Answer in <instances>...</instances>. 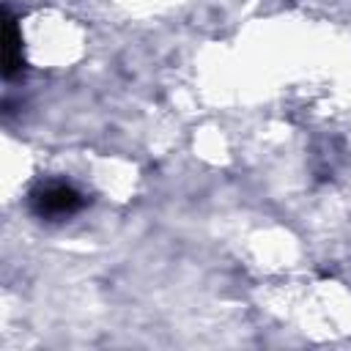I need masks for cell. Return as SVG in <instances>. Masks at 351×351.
Returning a JSON list of instances; mask_svg holds the SVG:
<instances>
[{
	"label": "cell",
	"mask_w": 351,
	"mask_h": 351,
	"mask_svg": "<svg viewBox=\"0 0 351 351\" xmlns=\"http://www.w3.org/2000/svg\"><path fill=\"white\" fill-rule=\"evenodd\" d=\"M25 60H22V36L16 27V19L5 11V25H3V71L5 77H16V71H22Z\"/></svg>",
	"instance_id": "obj_2"
},
{
	"label": "cell",
	"mask_w": 351,
	"mask_h": 351,
	"mask_svg": "<svg viewBox=\"0 0 351 351\" xmlns=\"http://www.w3.org/2000/svg\"><path fill=\"white\" fill-rule=\"evenodd\" d=\"M82 206H85L82 192L69 181H41L30 192V211L47 222L66 219L77 214Z\"/></svg>",
	"instance_id": "obj_1"
}]
</instances>
